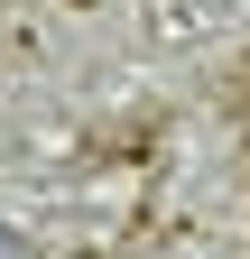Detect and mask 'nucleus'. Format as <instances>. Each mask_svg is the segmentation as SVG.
<instances>
[{"label":"nucleus","mask_w":250,"mask_h":259,"mask_svg":"<svg viewBox=\"0 0 250 259\" xmlns=\"http://www.w3.org/2000/svg\"><path fill=\"white\" fill-rule=\"evenodd\" d=\"M0 259H28V250H19V232H10V222H0Z\"/></svg>","instance_id":"1"}]
</instances>
